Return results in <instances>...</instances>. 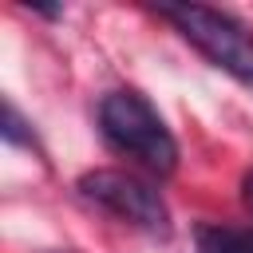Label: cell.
I'll return each mask as SVG.
<instances>
[{
    "label": "cell",
    "mask_w": 253,
    "mask_h": 253,
    "mask_svg": "<svg viewBox=\"0 0 253 253\" xmlns=\"http://www.w3.org/2000/svg\"><path fill=\"white\" fill-rule=\"evenodd\" d=\"M0 134H4V142H12V146H36V134L28 130V123L20 119V111L4 99V111H0Z\"/></svg>",
    "instance_id": "5b68a950"
},
{
    "label": "cell",
    "mask_w": 253,
    "mask_h": 253,
    "mask_svg": "<svg viewBox=\"0 0 253 253\" xmlns=\"http://www.w3.org/2000/svg\"><path fill=\"white\" fill-rule=\"evenodd\" d=\"M99 134L107 138L111 150L134 158L142 170L166 178L178 166V142L166 130L162 115L150 107L146 95L138 91H107L99 99Z\"/></svg>",
    "instance_id": "6da1fadb"
},
{
    "label": "cell",
    "mask_w": 253,
    "mask_h": 253,
    "mask_svg": "<svg viewBox=\"0 0 253 253\" xmlns=\"http://www.w3.org/2000/svg\"><path fill=\"white\" fill-rule=\"evenodd\" d=\"M198 253H253V229L198 225Z\"/></svg>",
    "instance_id": "277c9868"
},
{
    "label": "cell",
    "mask_w": 253,
    "mask_h": 253,
    "mask_svg": "<svg viewBox=\"0 0 253 253\" xmlns=\"http://www.w3.org/2000/svg\"><path fill=\"white\" fill-rule=\"evenodd\" d=\"M241 198H245V206H249V210H253V170H249V174H245V194H241Z\"/></svg>",
    "instance_id": "8992f818"
},
{
    "label": "cell",
    "mask_w": 253,
    "mask_h": 253,
    "mask_svg": "<svg viewBox=\"0 0 253 253\" xmlns=\"http://www.w3.org/2000/svg\"><path fill=\"white\" fill-rule=\"evenodd\" d=\"M158 16L170 20L178 36L190 40L213 67L253 87V32L241 20H233L229 12L206 8V4H162Z\"/></svg>",
    "instance_id": "7a4b0ae2"
},
{
    "label": "cell",
    "mask_w": 253,
    "mask_h": 253,
    "mask_svg": "<svg viewBox=\"0 0 253 253\" xmlns=\"http://www.w3.org/2000/svg\"><path fill=\"white\" fill-rule=\"evenodd\" d=\"M79 198H87L91 206L115 213L119 221H130L138 229H150V233H166L170 229V213H166V202L162 194L138 178V174H126V170H87L79 182H75Z\"/></svg>",
    "instance_id": "3957f363"
}]
</instances>
